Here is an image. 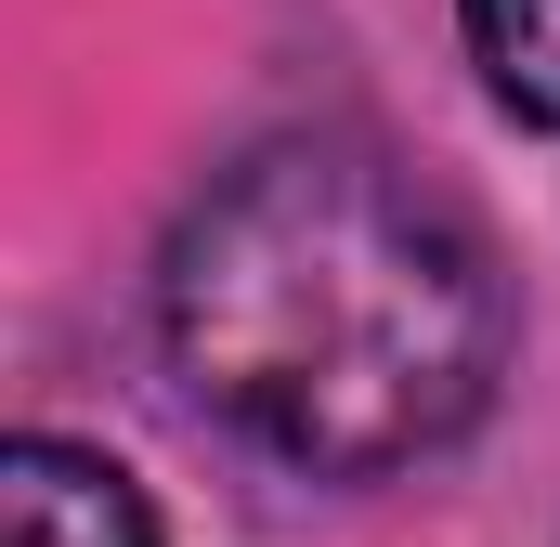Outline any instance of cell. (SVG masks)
<instances>
[{
  "label": "cell",
  "instance_id": "1",
  "mask_svg": "<svg viewBox=\"0 0 560 547\" xmlns=\"http://www.w3.org/2000/svg\"><path fill=\"white\" fill-rule=\"evenodd\" d=\"M156 326L196 405L313 482L443 456L509 365V287L469 209L326 131L235 156L183 209Z\"/></svg>",
  "mask_w": 560,
  "mask_h": 547
},
{
  "label": "cell",
  "instance_id": "2",
  "mask_svg": "<svg viewBox=\"0 0 560 547\" xmlns=\"http://www.w3.org/2000/svg\"><path fill=\"white\" fill-rule=\"evenodd\" d=\"M0 547H156V522H143V496H131L118 456L26 430L0 456Z\"/></svg>",
  "mask_w": 560,
  "mask_h": 547
},
{
  "label": "cell",
  "instance_id": "3",
  "mask_svg": "<svg viewBox=\"0 0 560 547\" xmlns=\"http://www.w3.org/2000/svg\"><path fill=\"white\" fill-rule=\"evenodd\" d=\"M456 13H469V53H482L495 105L560 131V0H456Z\"/></svg>",
  "mask_w": 560,
  "mask_h": 547
}]
</instances>
